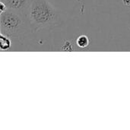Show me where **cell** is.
Returning <instances> with one entry per match:
<instances>
[{
	"label": "cell",
	"mask_w": 130,
	"mask_h": 130,
	"mask_svg": "<svg viewBox=\"0 0 130 130\" xmlns=\"http://www.w3.org/2000/svg\"><path fill=\"white\" fill-rule=\"evenodd\" d=\"M124 5H130V0H123Z\"/></svg>",
	"instance_id": "cell-8"
},
{
	"label": "cell",
	"mask_w": 130,
	"mask_h": 130,
	"mask_svg": "<svg viewBox=\"0 0 130 130\" xmlns=\"http://www.w3.org/2000/svg\"><path fill=\"white\" fill-rule=\"evenodd\" d=\"M7 10V6L3 2H0V14L1 13H3L5 11Z\"/></svg>",
	"instance_id": "cell-7"
},
{
	"label": "cell",
	"mask_w": 130,
	"mask_h": 130,
	"mask_svg": "<svg viewBox=\"0 0 130 130\" xmlns=\"http://www.w3.org/2000/svg\"><path fill=\"white\" fill-rule=\"evenodd\" d=\"M76 44L80 48H85L89 45V39L86 35H81L77 38Z\"/></svg>",
	"instance_id": "cell-5"
},
{
	"label": "cell",
	"mask_w": 130,
	"mask_h": 130,
	"mask_svg": "<svg viewBox=\"0 0 130 130\" xmlns=\"http://www.w3.org/2000/svg\"><path fill=\"white\" fill-rule=\"evenodd\" d=\"M31 28L27 15L24 13L7 8L0 16L1 34L9 37H18Z\"/></svg>",
	"instance_id": "cell-2"
},
{
	"label": "cell",
	"mask_w": 130,
	"mask_h": 130,
	"mask_svg": "<svg viewBox=\"0 0 130 130\" xmlns=\"http://www.w3.org/2000/svg\"><path fill=\"white\" fill-rule=\"evenodd\" d=\"M1 2L6 5L7 8L24 13L27 15L32 0H1Z\"/></svg>",
	"instance_id": "cell-3"
},
{
	"label": "cell",
	"mask_w": 130,
	"mask_h": 130,
	"mask_svg": "<svg viewBox=\"0 0 130 130\" xmlns=\"http://www.w3.org/2000/svg\"><path fill=\"white\" fill-rule=\"evenodd\" d=\"M27 17L34 30L57 26L60 21L58 11L46 0H32Z\"/></svg>",
	"instance_id": "cell-1"
},
{
	"label": "cell",
	"mask_w": 130,
	"mask_h": 130,
	"mask_svg": "<svg viewBox=\"0 0 130 130\" xmlns=\"http://www.w3.org/2000/svg\"><path fill=\"white\" fill-rule=\"evenodd\" d=\"M11 47V40L5 34H1L0 36V48L2 51L7 50Z\"/></svg>",
	"instance_id": "cell-4"
},
{
	"label": "cell",
	"mask_w": 130,
	"mask_h": 130,
	"mask_svg": "<svg viewBox=\"0 0 130 130\" xmlns=\"http://www.w3.org/2000/svg\"><path fill=\"white\" fill-rule=\"evenodd\" d=\"M61 50H63V51H72L74 50V47L72 46V44L68 41V40H66L65 43L62 44V46L61 47Z\"/></svg>",
	"instance_id": "cell-6"
}]
</instances>
